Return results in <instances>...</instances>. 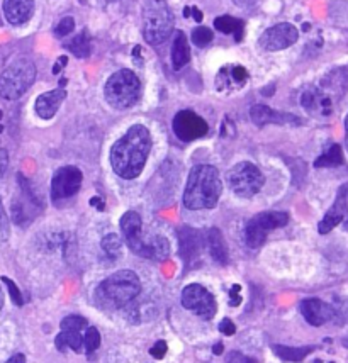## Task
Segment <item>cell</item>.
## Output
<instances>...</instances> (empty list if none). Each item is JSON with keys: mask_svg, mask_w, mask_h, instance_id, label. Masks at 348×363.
<instances>
[{"mask_svg": "<svg viewBox=\"0 0 348 363\" xmlns=\"http://www.w3.org/2000/svg\"><path fill=\"white\" fill-rule=\"evenodd\" d=\"M121 233L126 245L129 246L133 253H136L138 257L150 258V248H148V236L143 235V223L138 213L134 211H128L123 218H121Z\"/></svg>", "mask_w": 348, "mask_h": 363, "instance_id": "cell-11", "label": "cell"}, {"mask_svg": "<svg viewBox=\"0 0 348 363\" xmlns=\"http://www.w3.org/2000/svg\"><path fill=\"white\" fill-rule=\"evenodd\" d=\"M84 175L77 167H62L55 172L51 179V199L53 202H62L72 199L82 187Z\"/></svg>", "mask_w": 348, "mask_h": 363, "instance_id": "cell-10", "label": "cell"}, {"mask_svg": "<svg viewBox=\"0 0 348 363\" xmlns=\"http://www.w3.org/2000/svg\"><path fill=\"white\" fill-rule=\"evenodd\" d=\"M223 192L219 172L212 165H195L184 190V206L190 211L214 209Z\"/></svg>", "mask_w": 348, "mask_h": 363, "instance_id": "cell-2", "label": "cell"}, {"mask_svg": "<svg viewBox=\"0 0 348 363\" xmlns=\"http://www.w3.org/2000/svg\"><path fill=\"white\" fill-rule=\"evenodd\" d=\"M141 95V82L131 70H119L112 73L104 87V97L114 109H128L139 101Z\"/></svg>", "mask_w": 348, "mask_h": 363, "instance_id": "cell-4", "label": "cell"}, {"mask_svg": "<svg viewBox=\"0 0 348 363\" xmlns=\"http://www.w3.org/2000/svg\"><path fill=\"white\" fill-rule=\"evenodd\" d=\"M102 2H112V0H102Z\"/></svg>", "mask_w": 348, "mask_h": 363, "instance_id": "cell-50", "label": "cell"}, {"mask_svg": "<svg viewBox=\"0 0 348 363\" xmlns=\"http://www.w3.org/2000/svg\"><path fill=\"white\" fill-rule=\"evenodd\" d=\"M343 163V153L340 145H332L323 155L315 162L316 168L321 167H340Z\"/></svg>", "mask_w": 348, "mask_h": 363, "instance_id": "cell-28", "label": "cell"}, {"mask_svg": "<svg viewBox=\"0 0 348 363\" xmlns=\"http://www.w3.org/2000/svg\"><path fill=\"white\" fill-rule=\"evenodd\" d=\"M9 236H11V223H9L7 213L0 201V241H7Z\"/></svg>", "mask_w": 348, "mask_h": 363, "instance_id": "cell-33", "label": "cell"}, {"mask_svg": "<svg viewBox=\"0 0 348 363\" xmlns=\"http://www.w3.org/2000/svg\"><path fill=\"white\" fill-rule=\"evenodd\" d=\"M151 150V135L143 124H134L111 150V165L121 179L133 180L146 165Z\"/></svg>", "mask_w": 348, "mask_h": 363, "instance_id": "cell-1", "label": "cell"}, {"mask_svg": "<svg viewBox=\"0 0 348 363\" xmlns=\"http://www.w3.org/2000/svg\"><path fill=\"white\" fill-rule=\"evenodd\" d=\"M6 363H26V357L23 353H16L14 357H11Z\"/></svg>", "mask_w": 348, "mask_h": 363, "instance_id": "cell-42", "label": "cell"}, {"mask_svg": "<svg viewBox=\"0 0 348 363\" xmlns=\"http://www.w3.org/2000/svg\"><path fill=\"white\" fill-rule=\"evenodd\" d=\"M226 363H255L251 358H248L246 355H243V353L240 352H232L228 355V360H226Z\"/></svg>", "mask_w": 348, "mask_h": 363, "instance_id": "cell-38", "label": "cell"}, {"mask_svg": "<svg viewBox=\"0 0 348 363\" xmlns=\"http://www.w3.org/2000/svg\"><path fill=\"white\" fill-rule=\"evenodd\" d=\"M345 135H347L345 145H347V150H348V114H347V118H345Z\"/></svg>", "mask_w": 348, "mask_h": 363, "instance_id": "cell-47", "label": "cell"}, {"mask_svg": "<svg viewBox=\"0 0 348 363\" xmlns=\"http://www.w3.org/2000/svg\"><path fill=\"white\" fill-rule=\"evenodd\" d=\"M7 167H9V155L6 150L0 148V177H4V174H6Z\"/></svg>", "mask_w": 348, "mask_h": 363, "instance_id": "cell-39", "label": "cell"}, {"mask_svg": "<svg viewBox=\"0 0 348 363\" xmlns=\"http://www.w3.org/2000/svg\"><path fill=\"white\" fill-rule=\"evenodd\" d=\"M67 63H68L67 56H62V58H60L58 62H56L55 67H53V73H60V72H62V68L67 67Z\"/></svg>", "mask_w": 348, "mask_h": 363, "instance_id": "cell-41", "label": "cell"}, {"mask_svg": "<svg viewBox=\"0 0 348 363\" xmlns=\"http://www.w3.org/2000/svg\"><path fill=\"white\" fill-rule=\"evenodd\" d=\"M240 291H241L240 285H233L232 287V294H229V296H232V306L241 304V296H238V292Z\"/></svg>", "mask_w": 348, "mask_h": 363, "instance_id": "cell-40", "label": "cell"}, {"mask_svg": "<svg viewBox=\"0 0 348 363\" xmlns=\"http://www.w3.org/2000/svg\"><path fill=\"white\" fill-rule=\"evenodd\" d=\"M101 347V333H99L97 328H87L85 335H84V348L87 350V353H94L95 350Z\"/></svg>", "mask_w": 348, "mask_h": 363, "instance_id": "cell-31", "label": "cell"}, {"mask_svg": "<svg viewBox=\"0 0 348 363\" xmlns=\"http://www.w3.org/2000/svg\"><path fill=\"white\" fill-rule=\"evenodd\" d=\"M347 213H348V185L340 189V192H338L337 196V201H335L332 209L326 213L325 218L321 219L320 226H317V231H320L321 235L330 233L333 228H337L338 224L345 219Z\"/></svg>", "mask_w": 348, "mask_h": 363, "instance_id": "cell-18", "label": "cell"}, {"mask_svg": "<svg viewBox=\"0 0 348 363\" xmlns=\"http://www.w3.org/2000/svg\"><path fill=\"white\" fill-rule=\"evenodd\" d=\"M141 292V282L131 270H119L107 277L97 287V299L102 306L123 309Z\"/></svg>", "mask_w": 348, "mask_h": 363, "instance_id": "cell-3", "label": "cell"}, {"mask_svg": "<svg viewBox=\"0 0 348 363\" xmlns=\"http://www.w3.org/2000/svg\"><path fill=\"white\" fill-rule=\"evenodd\" d=\"M301 102L304 109L311 112L321 111V114H330L332 112V102H330V99L321 95L317 90H308V92H304Z\"/></svg>", "mask_w": 348, "mask_h": 363, "instance_id": "cell-23", "label": "cell"}, {"mask_svg": "<svg viewBox=\"0 0 348 363\" xmlns=\"http://www.w3.org/2000/svg\"><path fill=\"white\" fill-rule=\"evenodd\" d=\"M272 350L278 358H282V360L299 363V362H303L308 355H310V353L315 352V347L293 348V347H284V345H273Z\"/></svg>", "mask_w": 348, "mask_h": 363, "instance_id": "cell-24", "label": "cell"}, {"mask_svg": "<svg viewBox=\"0 0 348 363\" xmlns=\"http://www.w3.org/2000/svg\"><path fill=\"white\" fill-rule=\"evenodd\" d=\"M101 246L104 253H106L109 258H119L121 252H123V241H121V238L114 235V233L104 236L101 241Z\"/></svg>", "mask_w": 348, "mask_h": 363, "instance_id": "cell-30", "label": "cell"}, {"mask_svg": "<svg viewBox=\"0 0 348 363\" xmlns=\"http://www.w3.org/2000/svg\"><path fill=\"white\" fill-rule=\"evenodd\" d=\"M289 223V216L284 211H267L254 216L246 224L245 240L250 248H259L265 243L268 231L286 226Z\"/></svg>", "mask_w": 348, "mask_h": 363, "instance_id": "cell-8", "label": "cell"}, {"mask_svg": "<svg viewBox=\"0 0 348 363\" xmlns=\"http://www.w3.org/2000/svg\"><path fill=\"white\" fill-rule=\"evenodd\" d=\"M190 14H194V19L197 21V23H201L202 17H204V16H202V12L199 11L197 7H190Z\"/></svg>", "mask_w": 348, "mask_h": 363, "instance_id": "cell-45", "label": "cell"}, {"mask_svg": "<svg viewBox=\"0 0 348 363\" xmlns=\"http://www.w3.org/2000/svg\"><path fill=\"white\" fill-rule=\"evenodd\" d=\"M342 343H343V347H345V348H348V336H345V338H343V340H342Z\"/></svg>", "mask_w": 348, "mask_h": 363, "instance_id": "cell-49", "label": "cell"}, {"mask_svg": "<svg viewBox=\"0 0 348 363\" xmlns=\"http://www.w3.org/2000/svg\"><path fill=\"white\" fill-rule=\"evenodd\" d=\"M173 133L180 141L189 143L199 138H204L207 135L209 126L201 116L195 114L194 111H180L177 112V116L173 118L172 123Z\"/></svg>", "mask_w": 348, "mask_h": 363, "instance_id": "cell-13", "label": "cell"}, {"mask_svg": "<svg viewBox=\"0 0 348 363\" xmlns=\"http://www.w3.org/2000/svg\"><path fill=\"white\" fill-rule=\"evenodd\" d=\"M206 245L209 248V253H211L212 260L219 265H226L228 263V245H226L223 233L217 228H209L206 231Z\"/></svg>", "mask_w": 348, "mask_h": 363, "instance_id": "cell-21", "label": "cell"}, {"mask_svg": "<svg viewBox=\"0 0 348 363\" xmlns=\"http://www.w3.org/2000/svg\"><path fill=\"white\" fill-rule=\"evenodd\" d=\"M233 2L236 4L238 7H250V6H254L256 0H233Z\"/></svg>", "mask_w": 348, "mask_h": 363, "instance_id": "cell-44", "label": "cell"}, {"mask_svg": "<svg viewBox=\"0 0 348 363\" xmlns=\"http://www.w3.org/2000/svg\"><path fill=\"white\" fill-rule=\"evenodd\" d=\"M226 179H228V185L232 189V192L241 199L254 197L255 194L260 192V189L265 184L262 172L259 170V167H255L250 162L236 163L228 172Z\"/></svg>", "mask_w": 348, "mask_h": 363, "instance_id": "cell-7", "label": "cell"}, {"mask_svg": "<svg viewBox=\"0 0 348 363\" xmlns=\"http://www.w3.org/2000/svg\"><path fill=\"white\" fill-rule=\"evenodd\" d=\"M204 248V238L199 229L182 226L178 229V252L184 258L185 265H194L199 260Z\"/></svg>", "mask_w": 348, "mask_h": 363, "instance_id": "cell-15", "label": "cell"}, {"mask_svg": "<svg viewBox=\"0 0 348 363\" xmlns=\"http://www.w3.org/2000/svg\"><path fill=\"white\" fill-rule=\"evenodd\" d=\"M2 306H4V292L2 289H0V309H2Z\"/></svg>", "mask_w": 348, "mask_h": 363, "instance_id": "cell-48", "label": "cell"}, {"mask_svg": "<svg viewBox=\"0 0 348 363\" xmlns=\"http://www.w3.org/2000/svg\"><path fill=\"white\" fill-rule=\"evenodd\" d=\"M301 314L311 326H323L335 318V308L321 299H304L301 302Z\"/></svg>", "mask_w": 348, "mask_h": 363, "instance_id": "cell-17", "label": "cell"}, {"mask_svg": "<svg viewBox=\"0 0 348 363\" xmlns=\"http://www.w3.org/2000/svg\"><path fill=\"white\" fill-rule=\"evenodd\" d=\"M2 11L12 26H23L34 14V0H4Z\"/></svg>", "mask_w": 348, "mask_h": 363, "instance_id": "cell-20", "label": "cell"}, {"mask_svg": "<svg viewBox=\"0 0 348 363\" xmlns=\"http://www.w3.org/2000/svg\"><path fill=\"white\" fill-rule=\"evenodd\" d=\"M90 206H95L99 211H104V207H106V206H104V202H102L101 197H92V199H90Z\"/></svg>", "mask_w": 348, "mask_h": 363, "instance_id": "cell-43", "label": "cell"}, {"mask_svg": "<svg viewBox=\"0 0 348 363\" xmlns=\"http://www.w3.org/2000/svg\"><path fill=\"white\" fill-rule=\"evenodd\" d=\"M36 79V67L29 60H17L0 75V95L7 101H16L28 92Z\"/></svg>", "mask_w": 348, "mask_h": 363, "instance_id": "cell-6", "label": "cell"}, {"mask_svg": "<svg viewBox=\"0 0 348 363\" xmlns=\"http://www.w3.org/2000/svg\"><path fill=\"white\" fill-rule=\"evenodd\" d=\"M298 38L299 33L295 26L289 23H282L265 29L262 36H260L259 45L265 51H281L293 46L294 43L298 41Z\"/></svg>", "mask_w": 348, "mask_h": 363, "instance_id": "cell-14", "label": "cell"}, {"mask_svg": "<svg viewBox=\"0 0 348 363\" xmlns=\"http://www.w3.org/2000/svg\"><path fill=\"white\" fill-rule=\"evenodd\" d=\"M219 331L226 336H233L234 333H236V326H234V323L232 321V319H223L219 324Z\"/></svg>", "mask_w": 348, "mask_h": 363, "instance_id": "cell-37", "label": "cell"}, {"mask_svg": "<svg viewBox=\"0 0 348 363\" xmlns=\"http://www.w3.org/2000/svg\"><path fill=\"white\" fill-rule=\"evenodd\" d=\"M250 118L259 128L267 126V124H301L303 121L294 114H287V112L273 111L271 107L259 104L250 109Z\"/></svg>", "mask_w": 348, "mask_h": 363, "instance_id": "cell-16", "label": "cell"}, {"mask_svg": "<svg viewBox=\"0 0 348 363\" xmlns=\"http://www.w3.org/2000/svg\"><path fill=\"white\" fill-rule=\"evenodd\" d=\"M173 33V14L163 0H150L143 9V38L150 45H162Z\"/></svg>", "mask_w": 348, "mask_h": 363, "instance_id": "cell-5", "label": "cell"}, {"mask_svg": "<svg viewBox=\"0 0 348 363\" xmlns=\"http://www.w3.org/2000/svg\"><path fill=\"white\" fill-rule=\"evenodd\" d=\"M214 28L223 34H234V40L241 41L243 38V21L232 16H219L214 19Z\"/></svg>", "mask_w": 348, "mask_h": 363, "instance_id": "cell-26", "label": "cell"}, {"mask_svg": "<svg viewBox=\"0 0 348 363\" xmlns=\"http://www.w3.org/2000/svg\"><path fill=\"white\" fill-rule=\"evenodd\" d=\"M73 29H75V21H73L72 17H65V19L60 21V24L56 26L55 34L58 38H65V36H68Z\"/></svg>", "mask_w": 348, "mask_h": 363, "instance_id": "cell-35", "label": "cell"}, {"mask_svg": "<svg viewBox=\"0 0 348 363\" xmlns=\"http://www.w3.org/2000/svg\"><path fill=\"white\" fill-rule=\"evenodd\" d=\"M189 60H190V48H189V43H187V36L184 33L178 31L172 46L173 70H180V68H184L185 65L189 63Z\"/></svg>", "mask_w": 348, "mask_h": 363, "instance_id": "cell-22", "label": "cell"}, {"mask_svg": "<svg viewBox=\"0 0 348 363\" xmlns=\"http://www.w3.org/2000/svg\"><path fill=\"white\" fill-rule=\"evenodd\" d=\"M212 352H214V355H221V353H223V343H216Z\"/></svg>", "mask_w": 348, "mask_h": 363, "instance_id": "cell-46", "label": "cell"}, {"mask_svg": "<svg viewBox=\"0 0 348 363\" xmlns=\"http://www.w3.org/2000/svg\"><path fill=\"white\" fill-rule=\"evenodd\" d=\"M4 284L7 285L9 289V294H11V299L14 302L16 306H23L24 304V299H23V294H21L19 289H17V285L14 284V280H11L9 277H2Z\"/></svg>", "mask_w": 348, "mask_h": 363, "instance_id": "cell-34", "label": "cell"}, {"mask_svg": "<svg viewBox=\"0 0 348 363\" xmlns=\"http://www.w3.org/2000/svg\"><path fill=\"white\" fill-rule=\"evenodd\" d=\"M148 248H150V260L163 262L170 257V245L162 235L148 236Z\"/></svg>", "mask_w": 348, "mask_h": 363, "instance_id": "cell-25", "label": "cell"}, {"mask_svg": "<svg viewBox=\"0 0 348 363\" xmlns=\"http://www.w3.org/2000/svg\"><path fill=\"white\" fill-rule=\"evenodd\" d=\"M182 306L202 319H212L216 316L217 304L214 296L206 287L199 284H190L182 291Z\"/></svg>", "mask_w": 348, "mask_h": 363, "instance_id": "cell-9", "label": "cell"}, {"mask_svg": "<svg viewBox=\"0 0 348 363\" xmlns=\"http://www.w3.org/2000/svg\"><path fill=\"white\" fill-rule=\"evenodd\" d=\"M167 350H168L167 343H165L163 340H160V341H156V343L153 345V348L150 350V355L156 358V360H162V358L167 355Z\"/></svg>", "mask_w": 348, "mask_h": 363, "instance_id": "cell-36", "label": "cell"}, {"mask_svg": "<svg viewBox=\"0 0 348 363\" xmlns=\"http://www.w3.org/2000/svg\"><path fill=\"white\" fill-rule=\"evenodd\" d=\"M65 99H67V90H65L63 87L51 90V92L41 94L36 99V104H34L36 114L45 121L55 118V114L58 112L60 106H62Z\"/></svg>", "mask_w": 348, "mask_h": 363, "instance_id": "cell-19", "label": "cell"}, {"mask_svg": "<svg viewBox=\"0 0 348 363\" xmlns=\"http://www.w3.org/2000/svg\"><path fill=\"white\" fill-rule=\"evenodd\" d=\"M67 48L68 51H72V53L77 56V58H87V56L90 55V50H92V46H90L89 31L84 29L78 36H75L72 41L67 43Z\"/></svg>", "mask_w": 348, "mask_h": 363, "instance_id": "cell-27", "label": "cell"}, {"mask_svg": "<svg viewBox=\"0 0 348 363\" xmlns=\"http://www.w3.org/2000/svg\"><path fill=\"white\" fill-rule=\"evenodd\" d=\"M212 38H214V33H212V29L206 28V26H201V28L194 29L192 33V43L199 48L207 46L209 43L212 41Z\"/></svg>", "mask_w": 348, "mask_h": 363, "instance_id": "cell-32", "label": "cell"}, {"mask_svg": "<svg viewBox=\"0 0 348 363\" xmlns=\"http://www.w3.org/2000/svg\"><path fill=\"white\" fill-rule=\"evenodd\" d=\"M89 328L85 318L82 316H67L62 321V333L56 336V348L60 352H65L67 348H72L73 352L80 353L84 348V335Z\"/></svg>", "mask_w": 348, "mask_h": 363, "instance_id": "cell-12", "label": "cell"}, {"mask_svg": "<svg viewBox=\"0 0 348 363\" xmlns=\"http://www.w3.org/2000/svg\"><path fill=\"white\" fill-rule=\"evenodd\" d=\"M221 77H226V85L229 87V84H234L236 87H243L245 85V82L248 80V73L243 67H228V68H223L219 73Z\"/></svg>", "mask_w": 348, "mask_h": 363, "instance_id": "cell-29", "label": "cell"}]
</instances>
